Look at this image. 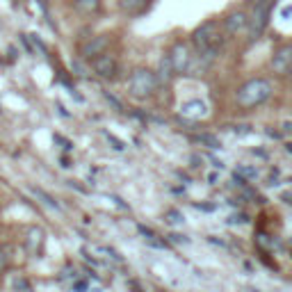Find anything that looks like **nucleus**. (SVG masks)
Instances as JSON below:
<instances>
[{"label": "nucleus", "mask_w": 292, "mask_h": 292, "mask_svg": "<svg viewBox=\"0 0 292 292\" xmlns=\"http://www.w3.org/2000/svg\"><path fill=\"white\" fill-rule=\"evenodd\" d=\"M283 133H292V121H285L283 124Z\"/></svg>", "instance_id": "nucleus-22"}, {"label": "nucleus", "mask_w": 292, "mask_h": 292, "mask_svg": "<svg viewBox=\"0 0 292 292\" xmlns=\"http://www.w3.org/2000/svg\"><path fill=\"white\" fill-rule=\"evenodd\" d=\"M155 87H158V76L149 69H135L128 80V91L135 99H146V96H151L155 91Z\"/></svg>", "instance_id": "nucleus-4"}, {"label": "nucleus", "mask_w": 292, "mask_h": 292, "mask_svg": "<svg viewBox=\"0 0 292 292\" xmlns=\"http://www.w3.org/2000/svg\"><path fill=\"white\" fill-rule=\"evenodd\" d=\"M119 7H121V12L128 14V16H139V14L146 12L149 0H119Z\"/></svg>", "instance_id": "nucleus-11"}, {"label": "nucleus", "mask_w": 292, "mask_h": 292, "mask_svg": "<svg viewBox=\"0 0 292 292\" xmlns=\"http://www.w3.org/2000/svg\"><path fill=\"white\" fill-rule=\"evenodd\" d=\"M290 66H292V43L290 46L279 48V51L274 53V57H272V71L279 73V76L288 73Z\"/></svg>", "instance_id": "nucleus-9"}, {"label": "nucleus", "mask_w": 292, "mask_h": 292, "mask_svg": "<svg viewBox=\"0 0 292 292\" xmlns=\"http://www.w3.org/2000/svg\"><path fill=\"white\" fill-rule=\"evenodd\" d=\"M197 139L199 144H203V146H208V149H219V146H222V142H219V139L215 137V135H208V133H203V135H197Z\"/></svg>", "instance_id": "nucleus-13"}, {"label": "nucleus", "mask_w": 292, "mask_h": 292, "mask_svg": "<svg viewBox=\"0 0 292 292\" xmlns=\"http://www.w3.org/2000/svg\"><path fill=\"white\" fill-rule=\"evenodd\" d=\"M110 46V35H96L91 39H87L85 43L80 46V57L82 60H94L96 55H101V53H105V48Z\"/></svg>", "instance_id": "nucleus-7"}, {"label": "nucleus", "mask_w": 292, "mask_h": 292, "mask_svg": "<svg viewBox=\"0 0 292 292\" xmlns=\"http://www.w3.org/2000/svg\"><path fill=\"white\" fill-rule=\"evenodd\" d=\"M169 62L174 66V73H187L192 69V53L185 41H176L169 51Z\"/></svg>", "instance_id": "nucleus-5"}, {"label": "nucleus", "mask_w": 292, "mask_h": 292, "mask_svg": "<svg viewBox=\"0 0 292 292\" xmlns=\"http://www.w3.org/2000/svg\"><path fill=\"white\" fill-rule=\"evenodd\" d=\"M237 172H240V174H245V176H249V178H254V176H256V172H254V169H247V167H240V169H237Z\"/></svg>", "instance_id": "nucleus-21"}, {"label": "nucleus", "mask_w": 292, "mask_h": 292, "mask_svg": "<svg viewBox=\"0 0 292 292\" xmlns=\"http://www.w3.org/2000/svg\"><path fill=\"white\" fill-rule=\"evenodd\" d=\"M41 237H43V233L39 231V228H32V231H30V245L35 247V242H37V245H41Z\"/></svg>", "instance_id": "nucleus-17"}, {"label": "nucleus", "mask_w": 292, "mask_h": 292, "mask_svg": "<svg viewBox=\"0 0 292 292\" xmlns=\"http://www.w3.org/2000/svg\"><path fill=\"white\" fill-rule=\"evenodd\" d=\"M5 262H7V258H5V254H3V251H0V270H3V267H5Z\"/></svg>", "instance_id": "nucleus-23"}, {"label": "nucleus", "mask_w": 292, "mask_h": 292, "mask_svg": "<svg viewBox=\"0 0 292 292\" xmlns=\"http://www.w3.org/2000/svg\"><path fill=\"white\" fill-rule=\"evenodd\" d=\"M174 76V66H172V62H169V55L162 60V64H160V78L162 80H169V78Z\"/></svg>", "instance_id": "nucleus-14"}, {"label": "nucleus", "mask_w": 292, "mask_h": 292, "mask_svg": "<svg viewBox=\"0 0 292 292\" xmlns=\"http://www.w3.org/2000/svg\"><path fill=\"white\" fill-rule=\"evenodd\" d=\"M32 192H35V197H39V199H41V201H43V203H46V206L55 208V210H57V208H60V206H57V203H55V201H53V199H51V197H48V194H46V192H43V189H39V187H35V189H32Z\"/></svg>", "instance_id": "nucleus-15"}, {"label": "nucleus", "mask_w": 292, "mask_h": 292, "mask_svg": "<svg viewBox=\"0 0 292 292\" xmlns=\"http://www.w3.org/2000/svg\"><path fill=\"white\" fill-rule=\"evenodd\" d=\"M192 43H194V48H197L203 64L215 60L219 55V51L224 48V30H222V26H219V21H215V18L203 21L201 26L192 32Z\"/></svg>", "instance_id": "nucleus-1"}, {"label": "nucleus", "mask_w": 292, "mask_h": 292, "mask_svg": "<svg viewBox=\"0 0 292 292\" xmlns=\"http://www.w3.org/2000/svg\"><path fill=\"white\" fill-rule=\"evenodd\" d=\"M270 96H272L270 80H265V78H254V80L245 82V85L237 89L235 101L240 108L249 110V108H256V105L265 103V101H270Z\"/></svg>", "instance_id": "nucleus-2"}, {"label": "nucleus", "mask_w": 292, "mask_h": 292, "mask_svg": "<svg viewBox=\"0 0 292 292\" xmlns=\"http://www.w3.org/2000/svg\"><path fill=\"white\" fill-rule=\"evenodd\" d=\"M91 69L99 78L110 80V78H114L119 73V60L114 55H110V53H101V55H96L91 60Z\"/></svg>", "instance_id": "nucleus-6"}, {"label": "nucleus", "mask_w": 292, "mask_h": 292, "mask_svg": "<svg viewBox=\"0 0 292 292\" xmlns=\"http://www.w3.org/2000/svg\"><path fill=\"white\" fill-rule=\"evenodd\" d=\"M14 288H16V290L21 288L23 292H28V281L26 279H14Z\"/></svg>", "instance_id": "nucleus-19"}, {"label": "nucleus", "mask_w": 292, "mask_h": 292, "mask_svg": "<svg viewBox=\"0 0 292 292\" xmlns=\"http://www.w3.org/2000/svg\"><path fill=\"white\" fill-rule=\"evenodd\" d=\"M272 9H274V0H260V3L254 5V9L249 14V21H247V32H249L251 41H256L267 30L272 18Z\"/></svg>", "instance_id": "nucleus-3"}, {"label": "nucleus", "mask_w": 292, "mask_h": 292, "mask_svg": "<svg viewBox=\"0 0 292 292\" xmlns=\"http://www.w3.org/2000/svg\"><path fill=\"white\" fill-rule=\"evenodd\" d=\"M181 114L185 119H203V116H208V105L199 99L187 101V103L181 105Z\"/></svg>", "instance_id": "nucleus-10"}, {"label": "nucleus", "mask_w": 292, "mask_h": 292, "mask_svg": "<svg viewBox=\"0 0 292 292\" xmlns=\"http://www.w3.org/2000/svg\"><path fill=\"white\" fill-rule=\"evenodd\" d=\"M285 149H288V151H290V153H292V144H288V146H285Z\"/></svg>", "instance_id": "nucleus-24"}, {"label": "nucleus", "mask_w": 292, "mask_h": 292, "mask_svg": "<svg viewBox=\"0 0 292 292\" xmlns=\"http://www.w3.org/2000/svg\"><path fill=\"white\" fill-rule=\"evenodd\" d=\"M105 99H108V101H110V103H112V105H114V108H116V110H121V103H119V101H116V99H114V96H112V94H110V91H105Z\"/></svg>", "instance_id": "nucleus-20"}, {"label": "nucleus", "mask_w": 292, "mask_h": 292, "mask_svg": "<svg viewBox=\"0 0 292 292\" xmlns=\"http://www.w3.org/2000/svg\"><path fill=\"white\" fill-rule=\"evenodd\" d=\"M288 76H290V80H292V66H290V71H288Z\"/></svg>", "instance_id": "nucleus-25"}, {"label": "nucleus", "mask_w": 292, "mask_h": 292, "mask_svg": "<svg viewBox=\"0 0 292 292\" xmlns=\"http://www.w3.org/2000/svg\"><path fill=\"white\" fill-rule=\"evenodd\" d=\"M73 7L82 16H94L101 12V0H73Z\"/></svg>", "instance_id": "nucleus-12"}, {"label": "nucleus", "mask_w": 292, "mask_h": 292, "mask_svg": "<svg viewBox=\"0 0 292 292\" xmlns=\"http://www.w3.org/2000/svg\"><path fill=\"white\" fill-rule=\"evenodd\" d=\"M247 21H249V16L242 9H237V12H231L222 21V30L226 35H240L242 30H247Z\"/></svg>", "instance_id": "nucleus-8"}, {"label": "nucleus", "mask_w": 292, "mask_h": 292, "mask_svg": "<svg viewBox=\"0 0 292 292\" xmlns=\"http://www.w3.org/2000/svg\"><path fill=\"white\" fill-rule=\"evenodd\" d=\"M167 217H172V219H169L172 224H183V215H181V212H176V210H169Z\"/></svg>", "instance_id": "nucleus-18"}, {"label": "nucleus", "mask_w": 292, "mask_h": 292, "mask_svg": "<svg viewBox=\"0 0 292 292\" xmlns=\"http://www.w3.org/2000/svg\"><path fill=\"white\" fill-rule=\"evenodd\" d=\"M105 139H108V142L112 144V149H114V151H124V149H126V144H124V142H121V139H116V137H114V135L105 133Z\"/></svg>", "instance_id": "nucleus-16"}]
</instances>
